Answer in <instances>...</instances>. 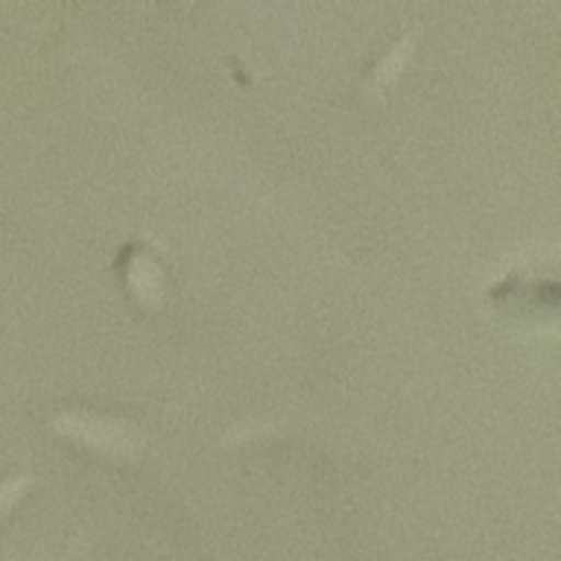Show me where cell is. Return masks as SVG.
<instances>
[{
  "mask_svg": "<svg viewBox=\"0 0 561 561\" xmlns=\"http://www.w3.org/2000/svg\"><path fill=\"white\" fill-rule=\"evenodd\" d=\"M26 486H28L26 478H9L0 482V517L22 497Z\"/></svg>",
  "mask_w": 561,
  "mask_h": 561,
  "instance_id": "6da1fadb",
  "label": "cell"
}]
</instances>
